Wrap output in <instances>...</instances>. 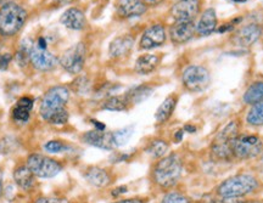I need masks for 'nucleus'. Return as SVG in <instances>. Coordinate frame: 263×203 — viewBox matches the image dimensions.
Masks as SVG:
<instances>
[{
  "label": "nucleus",
  "mask_w": 263,
  "mask_h": 203,
  "mask_svg": "<svg viewBox=\"0 0 263 203\" xmlns=\"http://www.w3.org/2000/svg\"><path fill=\"white\" fill-rule=\"evenodd\" d=\"M70 100V89L65 85H56L45 93L40 104L39 112L45 122L54 125H63L68 122V112L66 110Z\"/></svg>",
  "instance_id": "1"
},
{
  "label": "nucleus",
  "mask_w": 263,
  "mask_h": 203,
  "mask_svg": "<svg viewBox=\"0 0 263 203\" xmlns=\"http://www.w3.org/2000/svg\"><path fill=\"white\" fill-rule=\"evenodd\" d=\"M183 171V163L177 153L164 156L156 163L152 176L158 186L169 188L179 181Z\"/></svg>",
  "instance_id": "2"
},
{
  "label": "nucleus",
  "mask_w": 263,
  "mask_h": 203,
  "mask_svg": "<svg viewBox=\"0 0 263 203\" xmlns=\"http://www.w3.org/2000/svg\"><path fill=\"white\" fill-rule=\"evenodd\" d=\"M27 11L15 2H8L0 8V36L14 37L24 28Z\"/></svg>",
  "instance_id": "3"
},
{
  "label": "nucleus",
  "mask_w": 263,
  "mask_h": 203,
  "mask_svg": "<svg viewBox=\"0 0 263 203\" xmlns=\"http://www.w3.org/2000/svg\"><path fill=\"white\" fill-rule=\"evenodd\" d=\"M257 187H258V181L255 176L248 174H239L224 180L217 187V193L222 198H239L253 192Z\"/></svg>",
  "instance_id": "4"
},
{
  "label": "nucleus",
  "mask_w": 263,
  "mask_h": 203,
  "mask_svg": "<svg viewBox=\"0 0 263 203\" xmlns=\"http://www.w3.org/2000/svg\"><path fill=\"white\" fill-rule=\"evenodd\" d=\"M233 154L238 159L255 158L263 152V142L259 136L252 134H239L230 141Z\"/></svg>",
  "instance_id": "5"
},
{
  "label": "nucleus",
  "mask_w": 263,
  "mask_h": 203,
  "mask_svg": "<svg viewBox=\"0 0 263 203\" xmlns=\"http://www.w3.org/2000/svg\"><path fill=\"white\" fill-rule=\"evenodd\" d=\"M182 83L190 93H201L209 88L211 83L210 71L200 65L188 66L182 74Z\"/></svg>",
  "instance_id": "6"
},
{
  "label": "nucleus",
  "mask_w": 263,
  "mask_h": 203,
  "mask_svg": "<svg viewBox=\"0 0 263 203\" xmlns=\"http://www.w3.org/2000/svg\"><path fill=\"white\" fill-rule=\"evenodd\" d=\"M26 165L37 178H54L62 170V165L59 162L39 153L30 154Z\"/></svg>",
  "instance_id": "7"
},
{
  "label": "nucleus",
  "mask_w": 263,
  "mask_h": 203,
  "mask_svg": "<svg viewBox=\"0 0 263 203\" xmlns=\"http://www.w3.org/2000/svg\"><path fill=\"white\" fill-rule=\"evenodd\" d=\"M86 59V48L83 43H77L60 57L59 62L66 72L78 74L83 70Z\"/></svg>",
  "instance_id": "8"
},
{
  "label": "nucleus",
  "mask_w": 263,
  "mask_h": 203,
  "mask_svg": "<svg viewBox=\"0 0 263 203\" xmlns=\"http://www.w3.org/2000/svg\"><path fill=\"white\" fill-rule=\"evenodd\" d=\"M261 34L262 30L258 25L248 24L246 26L240 27L239 30H236L233 33L230 41H232L233 45H235V47L248 48L258 41Z\"/></svg>",
  "instance_id": "9"
},
{
  "label": "nucleus",
  "mask_w": 263,
  "mask_h": 203,
  "mask_svg": "<svg viewBox=\"0 0 263 203\" xmlns=\"http://www.w3.org/2000/svg\"><path fill=\"white\" fill-rule=\"evenodd\" d=\"M30 62L36 70L47 72V71H51L53 68L56 67L59 60L50 51L42 49L37 43H34L30 54Z\"/></svg>",
  "instance_id": "10"
},
{
  "label": "nucleus",
  "mask_w": 263,
  "mask_h": 203,
  "mask_svg": "<svg viewBox=\"0 0 263 203\" xmlns=\"http://www.w3.org/2000/svg\"><path fill=\"white\" fill-rule=\"evenodd\" d=\"M200 7V0H178L170 8V15L176 21H194Z\"/></svg>",
  "instance_id": "11"
},
{
  "label": "nucleus",
  "mask_w": 263,
  "mask_h": 203,
  "mask_svg": "<svg viewBox=\"0 0 263 203\" xmlns=\"http://www.w3.org/2000/svg\"><path fill=\"white\" fill-rule=\"evenodd\" d=\"M166 42V30L161 24H156L147 27L141 36L139 47L143 50H150L161 47Z\"/></svg>",
  "instance_id": "12"
},
{
  "label": "nucleus",
  "mask_w": 263,
  "mask_h": 203,
  "mask_svg": "<svg viewBox=\"0 0 263 203\" xmlns=\"http://www.w3.org/2000/svg\"><path fill=\"white\" fill-rule=\"evenodd\" d=\"M196 34L194 21H176L169 27V38L173 44H186Z\"/></svg>",
  "instance_id": "13"
},
{
  "label": "nucleus",
  "mask_w": 263,
  "mask_h": 203,
  "mask_svg": "<svg viewBox=\"0 0 263 203\" xmlns=\"http://www.w3.org/2000/svg\"><path fill=\"white\" fill-rule=\"evenodd\" d=\"M82 140L91 146L101 148V150H112L115 147L112 133L105 130H89L82 135Z\"/></svg>",
  "instance_id": "14"
},
{
  "label": "nucleus",
  "mask_w": 263,
  "mask_h": 203,
  "mask_svg": "<svg viewBox=\"0 0 263 203\" xmlns=\"http://www.w3.org/2000/svg\"><path fill=\"white\" fill-rule=\"evenodd\" d=\"M117 14L124 19L139 17L146 13L147 7L141 0H117Z\"/></svg>",
  "instance_id": "15"
},
{
  "label": "nucleus",
  "mask_w": 263,
  "mask_h": 203,
  "mask_svg": "<svg viewBox=\"0 0 263 203\" xmlns=\"http://www.w3.org/2000/svg\"><path fill=\"white\" fill-rule=\"evenodd\" d=\"M60 22L66 28L72 31H82L86 26V19L84 13L77 8H70L60 17Z\"/></svg>",
  "instance_id": "16"
},
{
  "label": "nucleus",
  "mask_w": 263,
  "mask_h": 203,
  "mask_svg": "<svg viewBox=\"0 0 263 203\" xmlns=\"http://www.w3.org/2000/svg\"><path fill=\"white\" fill-rule=\"evenodd\" d=\"M217 25H218V20H217V13L215 9L210 8L202 13L200 20L198 24L195 25L196 34L201 37H206L212 34L217 31Z\"/></svg>",
  "instance_id": "17"
},
{
  "label": "nucleus",
  "mask_w": 263,
  "mask_h": 203,
  "mask_svg": "<svg viewBox=\"0 0 263 203\" xmlns=\"http://www.w3.org/2000/svg\"><path fill=\"white\" fill-rule=\"evenodd\" d=\"M134 45V37L131 34H123V36L117 37L111 42L109 47L110 56L114 59H121L128 55L133 49Z\"/></svg>",
  "instance_id": "18"
},
{
  "label": "nucleus",
  "mask_w": 263,
  "mask_h": 203,
  "mask_svg": "<svg viewBox=\"0 0 263 203\" xmlns=\"http://www.w3.org/2000/svg\"><path fill=\"white\" fill-rule=\"evenodd\" d=\"M161 62V57L155 55V54H144L139 56L135 61L134 70L139 74H150L152 73L156 68L158 67Z\"/></svg>",
  "instance_id": "19"
},
{
  "label": "nucleus",
  "mask_w": 263,
  "mask_h": 203,
  "mask_svg": "<svg viewBox=\"0 0 263 203\" xmlns=\"http://www.w3.org/2000/svg\"><path fill=\"white\" fill-rule=\"evenodd\" d=\"M84 178L89 184L97 187H105L111 184V175L106 169L99 167H91L85 171Z\"/></svg>",
  "instance_id": "20"
},
{
  "label": "nucleus",
  "mask_w": 263,
  "mask_h": 203,
  "mask_svg": "<svg viewBox=\"0 0 263 203\" xmlns=\"http://www.w3.org/2000/svg\"><path fill=\"white\" fill-rule=\"evenodd\" d=\"M14 180H15L17 186L21 187L22 190L28 191L36 184V175L32 173V170L27 165H20L14 171Z\"/></svg>",
  "instance_id": "21"
},
{
  "label": "nucleus",
  "mask_w": 263,
  "mask_h": 203,
  "mask_svg": "<svg viewBox=\"0 0 263 203\" xmlns=\"http://www.w3.org/2000/svg\"><path fill=\"white\" fill-rule=\"evenodd\" d=\"M177 102L178 96L176 95V94H172V95L167 96V98L163 100V102L160 105V107L157 108V111H156L155 113V118L158 124H163V123L168 121L170 116L174 112Z\"/></svg>",
  "instance_id": "22"
},
{
  "label": "nucleus",
  "mask_w": 263,
  "mask_h": 203,
  "mask_svg": "<svg viewBox=\"0 0 263 203\" xmlns=\"http://www.w3.org/2000/svg\"><path fill=\"white\" fill-rule=\"evenodd\" d=\"M32 108H33V100L28 96H24L17 101L15 108L13 110V118L16 122L26 123L30 119Z\"/></svg>",
  "instance_id": "23"
},
{
  "label": "nucleus",
  "mask_w": 263,
  "mask_h": 203,
  "mask_svg": "<svg viewBox=\"0 0 263 203\" xmlns=\"http://www.w3.org/2000/svg\"><path fill=\"white\" fill-rule=\"evenodd\" d=\"M131 102L127 99L126 94L123 95H114L110 96L103 102L101 108L106 111H116V112H122V111L129 110L131 107Z\"/></svg>",
  "instance_id": "24"
},
{
  "label": "nucleus",
  "mask_w": 263,
  "mask_h": 203,
  "mask_svg": "<svg viewBox=\"0 0 263 203\" xmlns=\"http://www.w3.org/2000/svg\"><path fill=\"white\" fill-rule=\"evenodd\" d=\"M152 91H154V88H152L151 85L141 84V85H138V87L132 88L131 90L127 91L126 96L127 99H128V101L131 102V105L133 106V105L140 104V102H143L144 100H146L150 95H151Z\"/></svg>",
  "instance_id": "25"
},
{
  "label": "nucleus",
  "mask_w": 263,
  "mask_h": 203,
  "mask_svg": "<svg viewBox=\"0 0 263 203\" xmlns=\"http://www.w3.org/2000/svg\"><path fill=\"white\" fill-rule=\"evenodd\" d=\"M211 157L215 161H230L234 158L230 142H213L211 147Z\"/></svg>",
  "instance_id": "26"
},
{
  "label": "nucleus",
  "mask_w": 263,
  "mask_h": 203,
  "mask_svg": "<svg viewBox=\"0 0 263 203\" xmlns=\"http://www.w3.org/2000/svg\"><path fill=\"white\" fill-rule=\"evenodd\" d=\"M240 130V124L239 121L233 119V121L228 122L227 124L218 131V134L216 135L215 141L218 142H230L234 138L239 135Z\"/></svg>",
  "instance_id": "27"
},
{
  "label": "nucleus",
  "mask_w": 263,
  "mask_h": 203,
  "mask_svg": "<svg viewBox=\"0 0 263 203\" xmlns=\"http://www.w3.org/2000/svg\"><path fill=\"white\" fill-rule=\"evenodd\" d=\"M242 100L247 105H253L263 101V82L252 83L245 91Z\"/></svg>",
  "instance_id": "28"
},
{
  "label": "nucleus",
  "mask_w": 263,
  "mask_h": 203,
  "mask_svg": "<svg viewBox=\"0 0 263 203\" xmlns=\"http://www.w3.org/2000/svg\"><path fill=\"white\" fill-rule=\"evenodd\" d=\"M168 144L162 139L152 140L146 147V153H149L152 158H162L166 156L167 151H168Z\"/></svg>",
  "instance_id": "29"
},
{
  "label": "nucleus",
  "mask_w": 263,
  "mask_h": 203,
  "mask_svg": "<svg viewBox=\"0 0 263 203\" xmlns=\"http://www.w3.org/2000/svg\"><path fill=\"white\" fill-rule=\"evenodd\" d=\"M246 122L252 127L263 125V101H259L251 106L246 116Z\"/></svg>",
  "instance_id": "30"
},
{
  "label": "nucleus",
  "mask_w": 263,
  "mask_h": 203,
  "mask_svg": "<svg viewBox=\"0 0 263 203\" xmlns=\"http://www.w3.org/2000/svg\"><path fill=\"white\" fill-rule=\"evenodd\" d=\"M33 45H34V43L32 42L30 38L22 41L21 47H20V49H19V51H17V55H16V61L19 62V65L21 66V67H24V66L27 65V62L30 61V54H31L32 48H33Z\"/></svg>",
  "instance_id": "31"
},
{
  "label": "nucleus",
  "mask_w": 263,
  "mask_h": 203,
  "mask_svg": "<svg viewBox=\"0 0 263 203\" xmlns=\"http://www.w3.org/2000/svg\"><path fill=\"white\" fill-rule=\"evenodd\" d=\"M133 133H134V125H129V127H124L122 129L114 131V133H112V136H114L115 147H120V146H123V145H126L127 141L131 139Z\"/></svg>",
  "instance_id": "32"
},
{
  "label": "nucleus",
  "mask_w": 263,
  "mask_h": 203,
  "mask_svg": "<svg viewBox=\"0 0 263 203\" xmlns=\"http://www.w3.org/2000/svg\"><path fill=\"white\" fill-rule=\"evenodd\" d=\"M72 90L76 91L77 94H86L91 91V82L86 77H78L76 81L72 84Z\"/></svg>",
  "instance_id": "33"
},
{
  "label": "nucleus",
  "mask_w": 263,
  "mask_h": 203,
  "mask_svg": "<svg viewBox=\"0 0 263 203\" xmlns=\"http://www.w3.org/2000/svg\"><path fill=\"white\" fill-rule=\"evenodd\" d=\"M66 148H67V146L62 141H60V140H51V141H49L44 145V150L49 153H60L62 151H65Z\"/></svg>",
  "instance_id": "34"
},
{
  "label": "nucleus",
  "mask_w": 263,
  "mask_h": 203,
  "mask_svg": "<svg viewBox=\"0 0 263 203\" xmlns=\"http://www.w3.org/2000/svg\"><path fill=\"white\" fill-rule=\"evenodd\" d=\"M161 203H190L189 198L179 192H169L163 196Z\"/></svg>",
  "instance_id": "35"
},
{
  "label": "nucleus",
  "mask_w": 263,
  "mask_h": 203,
  "mask_svg": "<svg viewBox=\"0 0 263 203\" xmlns=\"http://www.w3.org/2000/svg\"><path fill=\"white\" fill-rule=\"evenodd\" d=\"M16 140L13 139V138H5L3 139L2 141H0V145H5L4 147L0 146V151H2L3 153H10V152H14L16 148Z\"/></svg>",
  "instance_id": "36"
},
{
  "label": "nucleus",
  "mask_w": 263,
  "mask_h": 203,
  "mask_svg": "<svg viewBox=\"0 0 263 203\" xmlns=\"http://www.w3.org/2000/svg\"><path fill=\"white\" fill-rule=\"evenodd\" d=\"M11 60H13V55H11V54H9V53L0 54V70L2 71L8 70Z\"/></svg>",
  "instance_id": "37"
},
{
  "label": "nucleus",
  "mask_w": 263,
  "mask_h": 203,
  "mask_svg": "<svg viewBox=\"0 0 263 203\" xmlns=\"http://www.w3.org/2000/svg\"><path fill=\"white\" fill-rule=\"evenodd\" d=\"M34 203H70L65 198H54V197H39Z\"/></svg>",
  "instance_id": "38"
},
{
  "label": "nucleus",
  "mask_w": 263,
  "mask_h": 203,
  "mask_svg": "<svg viewBox=\"0 0 263 203\" xmlns=\"http://www.w3.org/2000/svg\"><path fill=\"white\" fill-rule=\"evenodd\" d=\"M223 203H259L256 201H244V199H238V198H223L222 199Z\"/></svg>",
  "instance_id": "39"
},
{
  "label": "nucleus",
  "mask_w": 263,
  "mask_h": 203,
  "mask_svg": "<svg viewBox=\"0 0 263 203\" xmlns=\"http://www.w3.org/2000/svg\"><path fill=\"white\" fill-rule=\"evenodd\" d=\"M146 201L143 198H127L122 199V201H116L114 203H145Z\"/></svg>",
  "instance_id": "40"
},
{
  "label": "nucleus",
  "mask_w": 263,
  "mask_h": 203,
  "mask_svg": "<svg viewBox=\"0 0 263 203\" xmlns=\"http://www.w3.org/2000/svg\"><path fill=\"white\" fill-rule=\"evenodd\" d=\"M141 2H143L146 7H157L163 0H141Z\"/></svg>",
  "instance_id": "41"
},
{
  "label": "nucleus",
  "mask_w": 263,
  "mask_h": 203,
  "mask_svg": "<svg viewBox=\"0 0 263 203\" xmlns=\"http://www.w3.org/2000/svg\"><path fill=\"white\" fill-rule=\"evenodd\" d=\"M233 28H234V25H232V24H227V25L222 26V27H219L217 31H218L219 33H224V32H229V31H232Z\"/></svg>",
  "instance_id": "42"
},
{
  "label": "nucleus",
  "mask_w": 263,
  "mask_h": 203,
  "mask_svg": "<svg viewBox=\"0 0 263 203\" xmlns=\"http://www.w3.org/2000/svg\"><path fill=\"white\" fill-rule=\"evenodd\" d=\"M126 192H127V187L126 186H120V187H117L115 191H112V196L117 197V196H120L121 193H126Z\"/></svg>",
  "instance_id": "43"
},
{
  "label": "nucleus",
  "mask_w": 263,
  "mask_h": 203,
  "mask_svg": "<svg viewBox=\"0 0 263 203\" xmlns=\"http://www.w3.org/2000/svg\"><path fill=\"white\" fill-rule=\"evenodd\" d=\"M92 123H93L94 124V127H95V129H98V130H105L106 129V127H105V124H103V123H100L99 121H92Z\"/></svg>",
  "instance_id": "44"
},
{
  "label": "nucleus",
  "mask_w": 263,
  "mask_h": 203,
  "mask_svg": "<svg viewBox=\"0 0 263 203\" xmlns=\"http://www.w3.org/2000/svg\"><path fill=\"white\" fill-rule=\"evenodd\" d=\"M74 0H54V3H56L59 7H62V5H67V4H71V3H73Z\"/></svg>",
  "instance_id": "45"
},
{
  "label": "nucleus",
  "mask_w": 263,
  "mask_h": 203,
  "mask_svg": "<svg viewBox=\"0 0 263 203\" xmlns=\"http://www.w3.org/2000/svg\"><path fill=\"white\" fill-rule=\"evenodd\" d=\"M183 130H178L177 133H176L174 135V139H176V142H181L182 139H183Z\"/></svg>",
  "instance_id": "46"
},
{
  "label": "nucleus",
  "mask_w": 263,
  "mask_h": 203,
  "mask_svg": "<svg viewBox=\"0 0 263 203\" xmlns=\"http://www.w3.org/2000/svg\"><path fill=\"white\" fill-rule=\"evenodd\" d=\"M3 192H4V188H3V171L0 169V198H2Z\"/></svg>",
  "instance_id": "47"
},
{
  "label": "nucleus",
  "mask_w": 263,
  "mask_h": 203,
  "mask_svg": "<svg viewBox=\"0 0 263 203\" xmlns=\"http://www.w3.org/2000/svg\"><path fill=\"white\" fill-rule=\"evenodd\" d=\"M187 131H189V133H195L196 131V128L193 127V125H186V128H184Z\"/></svg>",
  "instance_id": "48"
},
{
  "label": "nucleus",
  "mask_w": 263,
  "mask_h": 203,
  "mask_svg": "<svg viewBox=\"0 0 263 203\" xmlns=\"http://www.w3.org/2000/svg\"><path fill=\"white\" fill-rule=\"evenodd\" d=\"M233 2H235V3H245V2H247V0H233Z\"/></svg>",
  "instance_id": "49"
},
{
  "label": "nucleus",
  "mask_w": 263,
  "mask_h": 203,
  "mask_svg": "<svg viewBox=\"0 0 263 203\" xmlns=\"http://www.w3.org/2000/svg\"><path fill=\"white\" fill-rule=\"evenodd\" d=\"M261 165H262V168H263V156H262V158H261Z\"/></svg>",
  "instance_id": "50"
},
{
  "label": "nucleus",
  "mask_w": 263,
  "mask_h": 203,
  "mask_svg": "<svg viewBox=\"0 0 263 203\" xmlns=\"http://www.w3.org/2000/svg\"><path fill=\"white\" fill-rule=\"evenodd\" d=\"M216 203H223V202H222V201H221V202H216Z\"/></svg>",
  "instance_id": "51"
}]
</instances>
